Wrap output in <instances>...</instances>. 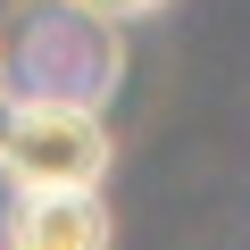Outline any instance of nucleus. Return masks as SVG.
<instances>
[{
	"label": "nucleus",
	"mask_w": 250,
	"mask_h": 250,
	"mask_svg": "<svg viewBox=\"0 0 250 250\" xmlns=\"http://www.w3.org/2000/svg\"><path fill=\"white\" fill-rule=\"evenodd\" d=\"M125 75V42L108 17H92L83 0H34L17 17V42H9V92L17 100H75V108H100Z\"/></svg>",
	"instance_id": "f257e3e1"
},
{
	"label": "nucleus",
	"mask_w": 250,
	"mask_h": 250,
	"mask_svg": "<svg viewBox=\"0 0 250 250\" xmlns=\"http://www.w3.org/2000/svg\"><path fill=\"white\" fill-rule=\"evenodd\" d=\"M117 134L100 108L75 100H9L0 117V184L9 192H100Z\"/></svg>",
	"instance_id": "f03ea898"
},
{
	"label": "nucleus",
	"mask_w": 250,
	"mask_h": 250,
	"mask_svg": "<svg viewBox=\"0 0 250 250\" xmlns=\"http://www.w3.org/2000/svg\"><path fill=\"white\" fill-rule=\"evenodd\" d=\"M108 200L100 192H9L0 250H108Z\"/></svg>",
	"instance_id": "7ed1b4c3"
},
{
	"label": "nucleus",
	"mask_w": 250,
	"mask_h": 250,
	"mask_svg": "<svg viewBox=\"0 0 250 250\" xmlns=\"http://www.w3.org/2000/svg\"><path fill=\"white\" fill-rule=\"evenodd\" d=\"M92 17H108V25H142V17H159L167 0H83Z\"/></svg>",
	"instance_id": "20e7f679"
},
{
	"label": "nucleus",
	"mask_w": 250,
	"mask_h": 250,
	"mask_svg": "<svg viewBox=\"0 0 250 250\" xmlns=\"http://www.w3.org/2000/svg\"><path fill=\"white\" fill-rule=\"evenodd\" d=\"M0 92H9V42H0Z\"/></svg>",
	"instance_id": "39448f33"
}]
</instances>
